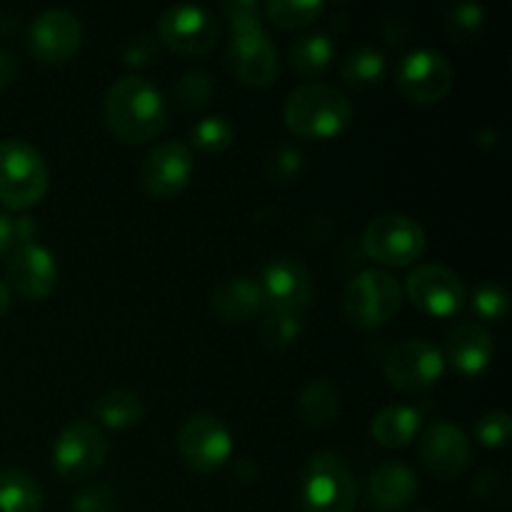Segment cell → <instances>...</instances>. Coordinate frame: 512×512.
I'll use <instances>...</instances> for the list:
<instances>
[{"mask_svg":"<svg viewBox=\"0 0 512 512\" xmlns=\"http://www.w3.org/2000/svg\"><path fill=\"white\" fill-rule=\"evenodd\" d=\"M103 115L115 138L128 145H143L158 138L168 125V103L153 83L125 75L105 93Z\"/></svg>","mask_w":512,"mask_h":512,"instance_id":"1","label":"cell"},{"mask_svg":"<svg viewBox=\"0 0 512 512\" xmlns=\"http://www.w3.org/2000/svg\"><path fill=\"white\" fill-rule=\"evenodd\" d=\"M355 118L348 95L335 85L305 83L288 95L285 128L303 140H328L345 133Z\"/></svg>","mask_w":512,"mask_h":512,"instance_id":"2","label":"cell"},{"mask_svg":"<svg viewBox=\"0 0 512 512\" xmlns=\"http://www.w3.org/2000/svg\"><path fill=\"white\" fill-rule=\"evenodd\" d=\"M50 170L43 155L25 140H0V203L28 210L45 198Z\"/></svg>","mask_w":512,"mask_h":512,"instance_id":"3","label":"cell"},{"mask_svg":"<svg viewBox=\"0 0 512 512\" xmlns=\"http://www.w3.org/2000/svg\"><path fill=\"white\" fill-rule=\"evenodd\" d=\"M358 485L343 455L320 450L308 460L300 480V503L305 512H353Z\"/></svg>","mask_w":512,"mask_h":512,"instance_id":"4","label":"cell"},{"mask_svg":"<svg viewBox=\"0 0 512 512\" xmlns=\"http://www.w3.org/2000/svg\"><path fill=\"white\" fill-rule=\"evenodd\" d=\"M403 308V288L385 270H363L348 283L343 310L358 328H383Z\"/></svg>","mask_w":512,"mask_h":512,"instance_id":"5","label":"cell"},{"mask_svg":"<svg viewBox=\"0 0 512 512\" xmlns=\"http://www.w3.org/2000/svg\"><path fill=\"white\" fill-rule=\"evenodd\" d=\"M363 248L375 263L405 268L425 253V230L408 215H378L365 225Z\"/></svg>","mask_w":512,"mask_h":512,"instance_id":"6","label":"cell"},{"mask_svg":"<svg viewBox=\"0 0 512 512\" xmlns=\"http://www.w3.org/2000/svg\"><path fill=\"white\" fill-rule=\"evenodd\" d=\"M108 458V438L88 420H75L58 435L53 448V468L68 483L90 478Z\"/></svg>","mask_w":512,"mask_h":512,"instance_id":"7","label":"cell"},{"mask_svg":"<svg viewBox=\"0 0 512 512\" xmlns=\"http://www.w3.org/2000/svg\"><path fill=\"white\" fill-rule=\"evenodd\" d=\"M178 450L185 465L198 473H215L233 453V435L215 415L198 413L185 420L178 433Z\"/></svg>","mask_w":512,"mask_h":512,"instance_id":"8","label":"cell"},{"mask_svg":"<svg viewBox=\"0 0 512 512\" xmlns=\"http://www.w3.org/2000/svg\"><path fill=\"white\" fill-rule=\"evenodd\" d=\"M220 25L208 8L173 5L158 20L160 43L180 55H208L215 48Z\"/></svg>","mask_w":512,"mask_h":512,"instance_id":"9","label":"cell"},{"mask_svg":"<svg viewBox=\"0 0 512 512\" xmlns=\"http://www.w3.org/2000/svg\"><path fill=\"white\" fill-rule=\"evenodd\" d=\"M405 293L418 310L435 318H450L468 303V288L455 270L445 265H420L405 280Z\"/></svg>","mask_w":512,"mask_h":512,"instance_id":"10","label":"cell"},{"mask_svg":"<svg viewBox=\"0 0 512 512\" xmlns=\"http://www.w3.org/2000/svg\"><path fill=\"white\" fill-rule=\"evenodd\" d=\"M398 88L418 105L440 103L453 88V65L433 48H418L403 58L398 68Z\"/></svg>","mask_w":512,"mask_h":512,"instance_id":"11","label":"cell"},{"mask_svg":"<svg viewBox=\"0 0 512 512\" xmlns=\"http://www.w3.org/2000/svg\"><path fill=\"white\" fill-rule=\"evenodd\" d=\"M445 373V358L428 340L413 338L395 345L385 360V375L400 393H418L430 388Z\"/></svg>","mask_w":512,"mask_h":512,"instance_id":"12","label":"cell"},{"mask_svg":"<svg viewBox=\"0 0 512 512\" xmlns=\"http://www.w3.org/2000/svg\"><path fill=\"white\" fill-rule=\"evenodd\" d=\"M193 153L180 140L160 143L145 155L140 165V185L150 198L170 200L188 188L193 178Z\"/></svg>","mask_w":512,"mask_h":512,"instance_id":"13","label":"cell"},{"mask_svg":"<svg viewBox=\"0 0 512 512\" xmlns=\"http://www.w3.org/2000/svg\"><path fill=\"white\" fill-rule=\"evenodd\" d=\"M228 68L248 88H268L278 78V50L263 28L235 33L225 50Z\"/></svg>","mask_w":512,"mask_h":512,"instance_id":"14","label":"cell"},{"mask_svg":"<svg viewBox=\"0 0 512 512\" xmlns=\"http://www.w3.org/2000/svg\"><path fill=\"white\" fill-rule=\"evenodd\" d=\"M83 45V25L68 10H45L33 20L28 48L43 65H63Z\"/></svg>","mask_w":512,"mask_h":512,"instance_id":"15","label":"cell"},{"mask_svg":"<svg viewBox=\"0 0 512 512\" xmlns=\"http://www.w3.org/2000/svg\"><path fill=\"white\" fill-rule=\"evenodd\" d=\"M260 290H263L265 308L280 310V313H298L313 303V280L308 268L295 258L270 260L260 275Z\"/></svg>","mask_w":512,"mask_h":512,"instance_id":"16","label":"cell"},{"mask_svg":"<svg viewBox=\"0 0 512 512\" xmlns=\"http://www.w3.org/2000/svg\"><path fill=\"white\" fill-rule=\"evenodd\" d=\"M470 455V440L458 425L438 420L425 428L420 440V460L435 478L453 480L463 475L470 465Z\"/></svg>","mask_w":512,"mask_h":512,"instance_id":"17","label":"cell"},{"mask_svg":"<svg viewBox=\"0 0 512 512\" xmlns=\"http://www.w3.org/2000/svg\"><path fill=\"white\" fill-rule=\"evenodd\" d=\"M58 283V265L38 243H20L8 263V288L25 300H45Z\"/></svg>","mask_w":512,"mask_h":512,"instance_id":"18","label":"cell"},{"mask_svg":"<svg viewBox=\"0 0 512 512\" xmlns=\"http://www.w3.org/2000/svg\"><path fill=\"white\" fill-rule=\"evenodd\" d=\"M493 350L495 345L488 330L480 328V325L465 323L458 325V328L448 335L443 358H448L460 375L475 378V375H480L490 365Z\"/></svg>","mask_w":512,"mask_h":512,"instance_id":"19","label":"cell"},{"mask_svg":"<svg viewBox=\"0 0 512 512\" xmlns=\"http://www.w3.org/2000/svg\"><path fill=\"white\" fill-rule=\"evenodd\" d=\"M215 315L225 323H248L265 308L263 290L250 278H228L218 283L210 295Z\"/></svg>","mask_w":512,"mask_h":512,"instance_id":"20","label":"cell"},{"mask_svg":"<svg viewBox=\"0 0 512 512\" xmlns=\"http://www.w3.org/2000/svg\"><path fill=\"white\" fill-rule=\"evenodd\" d=\"M368 493L378 510L398 512L408 508L418 495V478L408 465L385 463L370 473Z\"/></svg>","mask_w":512,"mask_h":512,"instance_id":"21","label":"cell"},{"mask_svg":"<svg viewBox=\"0 0 512 512\" xmlns=\"http://www.w3.org/2000/svg\"><path fill=\"white\" fill-rule=\"evenodd\" d=\"M420 430V413L408 405H388L370 423V435L383 448H405Z\"/></svg>","mask_w":512,"mask_h":512,"instance_id":"22","label":"cell"},{"mask_svg":"<svg viewBox=\"0 0 512 512\" xmlns=\"http://www.w3.org/2000/svg\"><path fill=\"white\" fill-rule=\"evenodd\" d=\"M45 493L33 475L23 470H0V512H40Z\"/></svg>","mask_w":512,"mask_h":512,"instance_id":"23","label":"cell"},{"mask_svg":"<svg viewBox=\"0 0 512 512\" xmlns=\"http://www.w3.org/2000/svg\"><path fill=\"white\" fill-rule=\"evenodd\" d=\"M338 410V390L328 380H313L300 393L298 413L308 428H330L335 423V418H338Z\"/></svg>","mask_w":512,"mask_h":512,"instance_id":"24","label":"cell"},{"mask_svg":"<svg viewBox=\"0 0 512 512\" xmlns=\"http://www.w3.org/2000/svg\"><path fill=\"white\" fill-rule=\"evenodd\" d=\"M385 73H388V60L378 48H370V45H358L350 50L340 68L345 85L353 90L375 88L385 78Z\"/></svg>","mask_w":512,"mask_h":512,"instance_id":"25","label":"cell"},{"mask_svg":"<svg viewBox=\"0 0 512 512\" xmlns=\"http://www.w3.org/2000/svg\"><path fill=\"white\" fill-rule=\"evenodd\" d=\"M335 55V45L328 35L310 33L300 35L288 50V63L300 78H315L330 65Z\"/></svg>","mask_w":512,"mask_h":512,"instance_id":"26","label":"cell"},{"mask_svg":"<svg viewBox=\"0 0 512 512\" xmlns=\"http://www.w3.org/2000/svg\"><path fill=\"white\" fill-rule=\"evenodd\" d=\"M93 415L100 425L113 430L133 428L143 418V403L130 390H110L93 403Z\"/></svg>","mask_w":512,"mask_h":512,"instance_id":"27","label":"cell"},{"mask_svg":"<svg viewBox=\"0 0 512 512\" xmlns=\"http://www.w3.org/2000/svg\"><path fill=\"white\" fill-rule=\"evenodd\" d=\"M325 5L320 0H270L263 8L265 18L283 30L305 28L323 15Z\"/></svg>","mask_w":512,"mask_h":512,"instance_id":"28","label":"cell"},{"mask_svg":"<svg viewBox=\"0 0 512 512\" xmlns=\"http://www.w3.org/2000/svg\"><path fill=\"white\" fill-rule=\"evenodd\" d=\"M235 128L223 115H208L190 128V143L203 153H223L233 145Z\"/></svg>","mask_w":512,"mask_h":512,"instance_id":"29","label":"cell"},{"mask_svg":"<svg viewBox=\"0 0 512 512\" xmlns=\"http://www.w3.org/2000/svg\"><path fill=\"white\" fill-rule=\"evenodd\" d=\"M300 315L298 313H280V310H270L265 315L263 325H260V338L268 348L273 350H283L290 348L295 340L300 338Z\"/></svg>","mask_w":512,"mask_h":512,"instance_id":"30","label":"cell"},{"mask_svg":"<svg viewBox=\"0 0 512 512\" xmlns=\"http://www.w3.org/2000/svg\"><path fill=\"white\" fill-rule=\"evenodd\" d=\"M213 90V78L205 70H190L175 83V105L180 110H188V113L190 110H200L203 105H208Z\"/></svg>","mask_w":512,"mask_h":512,"instance_id":"31","label":"cell"},{"mask_svg":"<svg viewBox=\"0 0 512 512\" xmlns=\"http://www.w3.org/2000/svg\"><path fill=\"white\" fill-rule=\"evenodd\" d=\"M445 25L455 43H473L485 25V10L475 3H458L448 10Z\"/></svg>","mask_w":512,"mask_h":512,"instance_id":"32","label":"cell"},{"mask_svg":"<svg viewBox=\"0 0 512 512\" xmlns=\"http://www.w3.org/2000/svg\"><path fill=\"white\" fill-rule=\"evenodd\" d=\"M303 170V153H300L298 145L293 143H280L275 145L273 153L265 160V175H268L270 183L288 185L295 183V178Z\"/></svg>","mask_w":512,"mask_h":512,"instance_id":"33","label":"cell"},{"mask_svg":"<svg viewBox=\"0 0 512 512\" xmlns=\"http://www.w3.org/2000/svg\"><path fill=\"white\" fill-rule=\"evenodd\" d=\"M470 308L485 323H500L508 315L510 298L498 283H483L475 288L473 298H470Z\"/></svg>","mask_w":512,"mask_h":512,"instance_id":"34","label":"cell"},{"mask_svg":"<svg viewBox=\"0 0 512 512\" xmlns=\"http://www.w3.org/2000/svg\"><path fill=\"white\" fill-rule=\"evenodd\" d=\"M512 420L505 410H493V413H485L483 418L475 423V435H478L480 443L485 448H503L510 438Z\"/></svg>","mask_w":512,"mask_h":512,"instance_id":"35","label":"cell"},{"mask_svg":"<svg viewBox=\"0 0 512 512\" xmlns=\"http://www.w3.org/2000/svg\"><path fill=\"white\" fill-rule=\"evenodd\" d=\"M475 498L483 500L485 505H495V508H505L510 498V485L508 478L498 470H485V473L478 475L473 488Z\"/></svg>","mask_w":512,"mask_h":512,"instance_id":"36","label":"cell"},{"mask_svg":"<svg viewBox=\"0 0 512 512\" xmlns=\"http://www.w3.org/2000/svg\"><path fill=\"white\" fill-rule=\"evenodd\" d=\"M225 15H228V23L233 25L235 33L263 28V8L258 3H253V0L225 3Z\"/></svg>","mask_w":512,"mask_h":512,"instance_id":"37","label":"cell"},{"mask_svg":"<svg viewBox=\"0 0 512 512\" xmlns=\"http://www.w3.org/2000/svg\"><path fill=\"white\" fill-rule=\"evenodd\" d=\"M73 512H118L113 490L108 485H93L75 498Z\"/></svg>","mask_w":512,"mask_h":512,"instance_id":"38","label":"cell"},{"mask_svg":"<svg viewBox=\"0 0 512 512\" xmlns=\"http://www.w3.org/2000/svg\"><path fill=\"white\" fill-rule=\"evenodd\" d=\"M155 58H158V43L148 35L130 38L123 48V63L130 68H145V65L155 63Z\"/></svg>","mask_w":512,"mask_h":512,"instance_id":"39","label":"cell"},{"mask_svg":"<svg viewBox=\"0 0 512 512\" xmlns=\"http://www.w3.org/2000/svg\"><path fill=\"white\" fill-rule=\"evenodd\" d=\"M18 75V58L10 50L0 48V90L8 88Z\"/></svg>","mask_w":512,"mask_h":512,"instance_id":"40","label":"cell"},{"mask_svg":"<svg viewBox=\"0 0 512 512\" xmlns=\"http://www.w3.org/2000/svg\"><path fill=\"white\" fill-rule=\"evenodd\" d=\"M15 248V223L10 215L0 213V258Z\"/></svg>","mask_w":512,"mask_h":512,"instance_id":"41","label":"cell"},{"mask_svg":"<svg viewBox=\"0 0 512 512\" xmlns=\"http://www.w3.org/2000/svg\"><path fill=\"white\" fill-rule=\"evenodd\" d=\"M8 308H10V288L0 280V318L8 313Z\"/></svg>","mask_w":512,"mask_h":512,"instance_id":"42","label":"cell"}]
</instances>
